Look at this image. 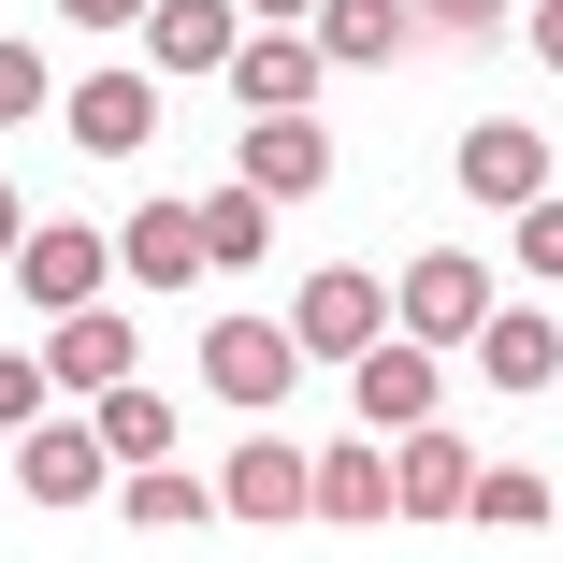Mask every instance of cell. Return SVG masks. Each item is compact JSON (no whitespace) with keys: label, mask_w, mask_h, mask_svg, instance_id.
Returning a JSON list of instances; mask_svg holds the SVG:
<instances>
[{"label":"cell","mask_w":563,"mask_h":563,"mask_svg":"<svg viewBox=\"0 0 563 563\" xmlns=\"http://www.w3.org/2000/svg\"><path fill=\"white\" fill-rule=\"evenodd\" d=\"M202 390L246 405V419H275V405L303 390V332H289V318H217V332H202Z\"/></svg>","instance_id":"1"},{"label":"cell","mask_w":563,"mask_h":563,"mask_svg":"<svg viewBox=\"0 0 563 563\" xmlns=\"http://www.w3.org/2000/svg\"><path fill=\"white\" fill-rule=\"evenodd\" d=\"M390 318H405V332H433V347L463 362L477 332H492V261H477V246H433V261H405V275H390Z\"/></svg>","instance_id":"2"},{"label":"cell","mask_w":563,"mask_h":563,"mask_svg":"<svg viewBox=\"0 0 563 563\" xmlns=\"http://www.w3.org/2000/svg\"><path fill=\"white\" fill-rule=\"evenodd\" d=\"M289 332H303V362H362L376 332H405V318H390V289H376L362 261H332V275L289 289Z\"/></svg>","instance_id":"3"},{"label":"cell","mask_w":563,"mask_h":563,"mask_svg":"<svg viewBox=\"0 0 563 563\" xmlns=\"http://www.w3.org/2000/svg\"><path fill=\"white\" fill-rule=\"evenodd\" d=\"M433 390H448V347H433V332H376V347L347 362V405H362L376 433H419Z\"/></svg>","instance_id":"4"},{"label":"cell","mask_w":563,"mask_h":563,"mask_svg":"<svg viewBox=\"0 0 563 563\" xmlns=\"http://www.w3.org/2000/svg\"><path fill=\"white\" fill-rule=\"evenodd\" d=\"M101 275H117V232H87V217H30V246H15V289H30L44 318L101 303Z\"/></svg>","instance_id":"5"},{"label":"cell","mask_w":563,"mask_h":563,"mask_svg":"<svg viewBox=\"0 0 563 563\" xmlns=\"http://www.w3.org/2000/svg\"><path fill=\"white\" fill-rule=\"evenodd\" d=\"M58 131H73L87 159H131V145L159 131V73H145V58H117V73H87V87H58Z\"/></svg>","instance_id":"6"},{"label":"cell","mask_w":563,"mask_h":563,"mask_svg":"<svg viewBox=\"0 0 563 563\" xmlns=\"http://www.w3.org/2000/svg\"><path fill=\"white\" fill-rule=\"evenodd\" d=\"M15 477H30V506H87V492H117V448H101V419H30V448H15Z\"/></svg>","instance_id":"7"},{"label":"cell","mask_w":563,"mask_h":563,"mask_svg":"<svg viewBox=\"0 0 563 563\" xmlns=\"http://www.w3.org/2000/svg\"><path fill=\"white\" fill-rule=\"evenodd\" d=\"M217 506H232V520H318V463H303V448H275V433L246 419V448L217 463Z\"/></svg>","instance_id":"8"},{"label":"cell","mask_w":563,"mask_h":563,"mask_svg":"<svg viewBox=\"0 0 563 563\" xmlns=\"http://www.w3.org/2000/svg\"><path fill=\"white\" fill-rule=\"evenodd\" d=\"M390 506H405V520H463V506H477V448L433 433V419L390 433Z\"/></svg>","instance_id":"9"},{"label":"cell","mask_w":563,"mask_h":563,"mask_svg":"<svg viewBox=\"0 0 563 563\" xmlns=\"http://www.w3.org/2000/svg\"><path fill=\"white\" fill-rule=\"evenodd\" d=\"M303 30H318V58H332V73H390V58H419V44H433V30H419V0H318Z\"/></svg>","instance_id":"10"},{"label":"cell","mask_w":563,"mask_h":563,"mask_svg":"<svg viewBox=\"0 0 563 563\" xmlns=\"http://www.w3.org/2000/svg\"><path fill=\"white\" fill-rule=\"evenodd\" d=\"M232 174H246V188H275V202H303V188L332 174V131H318V101H289V117H246Z\"/></svg>","instance_id":"11"},{"label":"cell","mask_w":563,"mask_h":563,"mask_svg":"<svg viewBox=\"0 0 563 563\" xmlns=\"http://www.w3.org/2000/svg\"><path fill=\"white\" fill-rule=\"evenodd\" d=\"M44 376H58V390L87 405V390H117V376H145V347H131V318H117V303H73V318L44 332Z\"/></svg>","instance_id":"12"},{"label":"cell","mask_w":563,"mask_h":563,"mask_svg":"<svg viewBox=\"0 0 563 563\" xmlns=\"http://www.w3.org/2000/svg\"><path fill=\"white\" fill-rule=\"evenodd\" d=\"M246 0H145V73H232Z\"/></svg>","instance_id":"13"},{"label":"cell","mask_w":563,"mask_h":563,"mask_svg":"<svg viewBox=\"0 0 563 563\" xmlns=\"http://www.w3.org/2000/svg\"><path fill=\"white\" fill-rule=\"evenodd\" d=\"M318 30H246L232 44V101H246V117H289V101H318Z\"/></svg>","instance_id":"14"},{"label":"cell","mask_w":563,"mask_h":563,"mask_svg":"<svg viewBox=\"0 0 563 563\" xmlns=\"http://www.w3.org/2000/svg\"><path fill=\"white\" fill-rule=\"evenodd\" d=\"M463 188H477L492 217H520V202L549 188V131H520V117H477V131H463Z\"/></svg>","instance_id":"15"},{"label":"cell","mask_w":563,"mask_h":563,"mask_svg":"<svg viewBox=\"0 0 563 563\" xmlns=\"http://www.w3.org/2000/svg\"><path fill=\"white\" fill-rule=\"evenodd\" d=\"M463 362H492V390H549L563 376V318L549 303H492V332H477Z\"/></svg>","instance_id":"16"},{"label":"cell","mask_w":563,"mask_h":563,"mask_svg":"<svg viewBox=\"0 0 563 563\" xmlns=\"http://www.w3.org/2000/svg\"><path fill=\"white\" fill-rule=\"evenodd\" d=\"M117 275H131V289H188V275H217V261H202V217H188V202H145L131 232H117Z\"/></svg>","instance_id":"17"},{"label":"cell","mask_w":563,"mask_h":563,"mask_svg":"<svg viewBox=\"0 0 563 563\" xmlns=\"http://www.w3.org/2000/svg\"><path fill=\"white\" fill-rule=\"evenodd\" d=\"M318 520H332V534L390 520V448H376V419H362L347 448H318Z\"/></svg>","instance_id":"18"},{"label":"cell","mask_w":563,"mask_h":563,"mask_svg":"<svg viewBox=\"0 0 563 563\" xmlns=\"http://www.w3.org/2000/svg\"><path fill=\"white\" fill-rule=\"evenodd\" d=\"M87 419H101V448H117V463H174V405H159L145 376H117V390H87Z\"/></svg>","instance_id":"19"},{"label":"cell","mask_w":563,"mask_h":563,"mask_svg":"<svg viewBox=\"0 0 563 563\" xmlns=\"http://www.w3.org/2000/svg\"><path fill=\"white\" fill-rule=\"evenodd\" d=\"M188 217H202V261H217V275H232V261H261V246H275V188H246V174L217 188V202H188Z\"/></svg>","instance_id":"20"},{"label":"cell","mask_w":563,"mask_h":563,"mask_svg":"<svg viewBox=\"0 0 563 563\" xmlns=\"http://www.w3.org/2000/svg\"><path fill=\"white\" fill-rule=\"evenodd\" d=\"M117 506L174 534V520H202V506H217V477H188V463H117Z\"/></svg>","instance_id":"21"},{"label":"cell","mask_w":563,"mask_h":563,"mask_svg":"<svg viewBox=\"0 0 563 563\" xmlns=\"http://www.w3.org/2000/svg\"><path fill=\"white\" fill-rule=\"evenodd\" d=\"M463 520H506V534H534V520H549V477H534V463H477V506H463Z\"/></svg>","instance_id":"22"},{"label":"cell","mask_w":563,"mask_h":563,"mask_svg":"<svg viewBox=\"0 0 563 563\" xmlns=\"http://www.w3.org/2000/svg\"><path fill=\"white\" fill-rule=\"evenodd\" d=\"M506 261H520V275H549V289H563V202H549V188H534V202H520V217H506Z\"/></svg>","instance_id":"23"},{"label":"cell","mask_w":563,"mask_h":563,"mask_svg":"<svg viewBox=\"0 0 563 563\" xmlns=\"http://www.w3.org/2000/svg\"><path fill=\"white\" fill-rule=\"evenodd\" d=\"M58 101V73H44V44H0V131H30Z\"/></svg>","instance_id":"24"},{"label":"cell","mask_w":563,"mask_h":563,"mask_svg":"<svg viewBox=\"0 0 563 563\" xmlns=\"http://www.w3.org/2000/svg\"><path fill=\"white\" fill-rule=\"evenodd\" d=\"M44 390H58V376H44V347H0V433H30V419H44Z\"/></svg>","instance_id":"25"},{"label":"cell","mask_w":563,"mask_h":563,"mask_svg":"<svg viewBox=\"0 0 563 563\" xmlns=\"http://www.w3.org/2000/svg\"><path fill=\"white\" fill-rule=\"evenodd\" d=\"M419 30L433 44H477V30H506V0H419Z\"/></svg>","instance_id":"26"},{"label":"cell","mask_w":563,"mask_h":563,"mask_svg":"<svg viewBox=\"0 0 563 563\" xmlns=\"http://www.w3.org/2000/svg\"><path fill=\"white\" fill-rule=\"evenodd\" d=\"M73 30H145V0H58Z\"/></svg>","instance_id":"27"},{"label":"cell","mask_w":563,"mask_h":563,"mask_svg":"<svg viewBox=\"0 0 563 563\" xmlns=\"http://www.w3.org/2000/svg\"><path fill=\"white\" fill-rule=\"evenodd\" d=\"M15 246H30V202H15V188H0V275H15Z\"/></svg>","instance_id":"28"},{"label":"cell","mask_w":563,"mask_h":563,"mask_svg":"<svg viewBox=\"0 0 563 563\" xmlns=\"http://www.w3.org/2000/svg\"><path fill=\"white\" fill-rule=\"evenodd\" d=\"M534 58H549V73H563V0H534Z\"/></svg>","instance_id":"29"},{"label":"cell","mask_w":563,"mask_h":563,"mask_svg":"<svg viewBox=\"0 0 563 563\" xmlns=\"http://www.w3.org/2000/svg\"><path fill=\"white\" fill-rule=\"evenodd\" d=\"M246 15H261V30H303V15H318V0H246Z\"/></svg>","instance_id":"30"}]
</instances>
